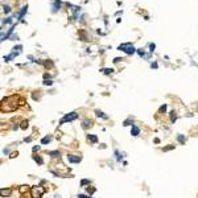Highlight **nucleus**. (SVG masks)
<instances>
[{
    "instance_id": "nucleus-6",
    "label": "nucleus",
    "mask_w": 198,
    "mask_h": 198,
    "mask_svg": "<svg viewBox=\"0 0 198 198\" xmlns=\"http://www.w3.org/2000/svg\"><path fill=\"white\" fill-rule=\"evenodd\" d=\"M90 126H91V121L89 119H85L83 120V128H89Z\"/></svg>"
},
{
    "instance_id": "nucleus-13",
    "label": "nucleus",
    "mask_w": 198,
    "mask_h": 198,
    "mask_svg": "<svg viewBox=\"0 0 198 198\" xmlns=\"http://www.w3.org/2000/svg\"><path fill=\"white\" fill-rule=\"evenodd\" d=\"M44 85H52V82H50V81H45Z\"/></svg>"
},
{
    "instance_id": "nucleus-7",
    "label": "nucleus",
    "mask_w": 198,
    "mask_h": 198,
    "mask_svg": "<svg viewBox=\"0 0 198 198\" xmlns=\"http://www.w3.org/2000/svg\"><path fill=\"white\" fill-rule=\"evenodd\" d=\"M50 141V136H46L42 139V144H46V143H49Z\"/></svg>"
},
{
    "instance_id": "nucleus-4",
    "label": "nucleus",
    "mask_w": 198,
    "mask_h": 198,
    "mask_svg": "<svg viewBox=\"0 0 198 198\" xmlns=\"http://www.w3.org/2000/svg\"><path fill=\"white\" fill-rule=\"evenodd\" d=\"M67 160L70 162H79L81 161V157L79 156H74V155H69L67 156Z\"/></svg>"
},
{
    "instance_id": "nucleus-8",
    "label": "nucleus",
    "mask_w": 198,
    "mask_h": 198,
    "mask_svg": "<svg viewBox=\"0 0 198 198\" xmlns=\"http://www.w3.org/2000/svg\"><path fill=\"white\" fill-rule=\"evenodd\" d=\"M89 140H91V141H94V143H95L98 139H96L95 136H92V135H89Z\"/></svg>"
},
{
    "instance_id": "nucleus-11",
    "label": "nucleus",
    "mask_w": 198,
    "mask_h": 198,
    "mask_svg": "<svg viewBox=\"0 0 198 198\" xmlns=\"http://www.w3.org/2000/svg\"><path fill=\"white\" fill-rule=\"evenodd\" d=\"M9 193H11L9 190H2V194H3V195H4V194H7V195H8Z\"/></svg>"
},
{
    "instance_id": "nucleus-5",
    "label": "nucleus",
    "mask_w": 198,
    "mask_h": 198,
    "mask_svg": "<svg viewBox=\"0 0 198 198\" xmlns=\"http://www.w3.org/2000/svg\"><path fill=\"white\" fill-rule=\"evenodd\" d=\"M131 133L133 136H137L139 133H140V130H139V128L136 127V126H132V130H131Z\"/></svg>"
},
{
    "instance_id": "nucleus-3",
    "label": "nucleus",
    "mask_w": 198,
    "mask_h": 198,
    "mask_svg": "<svg viewBox=\"0 0 198 198\" xmlns=\"http://www.w3.org/2000/svg\"><path fill=\"white\" fill-rule=\"evenodd\" d=\"M120 49H126L127 53H133L135 52V49H133V46H131V44H123V45H120Z\"/></svg>"
},
{
    "instance_id": "nucleus-1",
    "label": "nucleus",
    "mask_w": 198,
    "mask_h": 198,
    "mask_svg": "<svg viewBox=\"0 0 198 198\" xmlns=\"http://www.w3.org/2000/svg\"><path fill=\"white\" fill-rule=\"evenodd\" d=\"M44 194V189L41 186H34L32 189V195L33 198H41V195Z\"/></svg>"
},
{
    "instance_id": "nucleus-2",
    "label": "nucleus",
    "mask_w": 198,
    "mask_h": 198,
    "mask_svg": "<svg viewBox=\"0 0 198 198\" xmlns=\"http://www.w3.org/2000/svg\"><path fill=\"white\" fill-rule=\"evenodd\" d=\"M77 118H78V115L75 114V112H71L70 115H66L65 118H63V119L61 120V124H62V123H65V121H71V120L77 119Z\"/></svg>"
},
{
    "instance_id": "nucleus-14",
    "label": "nucleus",
    "mask_w": 198,
    "mask_h": 198,
    "mask_svg": "<svg viewBox=\"0 0 198 198\" xmlns=\"http://www.w3.org/2000/svg\"><path fill=\"white\" fill-rule=\"evenodd\" d=\"M87 182H89V181H87V180H83V181H82V185H86Z\"/></svg>"
},
{
    "instance_id": "nucleus-10",
    "label": "nucleus",
    "mask_w": 198,
    "mask_h": 198,
    "mask_svg": "<svg viewBox=\"0 0 198 198\" xmlns=\"http://www.w3.org/2000/svg\"><path fill=\"white\" fill-rule=\"evenodd\" d=\"M96 115H98V116H103L104 119L107 118V116H104V115H103V112H101V111H96Z\"/></svg>"
},
{
    "instance_id": "nucleus-12",
    "label": "nucleus",
    "mask_w": 198,
    "mask_h": 198,
    "mask_svg": "<svg viewBox=\"0 0 198 198\" xmlns=\"http://www.w3.org/2000/svg\"><path fill=\"white\" fill-rule=\"evenodd\" d=\"M25 127H28V121H24V123H22V126H21V128H25Z\"/></svg>"
},
{
    "instance_id": "nucleus-9",
    "label": "nucleus",
    "mask_w": 198,
    "mask_h": 198,
    "mask_svg": "<svg viewBox=\"0 0 198 198\" xmlns=\"http://www.w3.org/2000/svg\"><path fill=\"white\" fill-rule=\"evenodd\" d=\"M177 139H178V141H180V143H184V141H185V139H184V136H178Z\"/></svg>"
}]
</instances>
